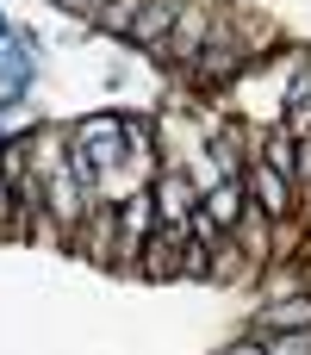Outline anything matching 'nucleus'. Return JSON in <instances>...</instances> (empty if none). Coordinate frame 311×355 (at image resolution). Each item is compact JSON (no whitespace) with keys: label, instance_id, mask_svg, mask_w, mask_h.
<instances>
[{"label":"nucleus","instance_id":"obj_1","mask_svg":"<svg viewBox=\"0 0 311 355\" xmlns=\"http://www.w3.org/2000/svg\"><path fill=\"white\" fill-rule=\"evenodd\" d=\"M118 144H125V125L118 119H87L75 131V168H106L118 156Z\"/></svg>","mask_w":311,"mask_h":355},{"label":"nucleus","instance_id":"obj_2","mask_svg":"<svg viewBox=\"0 0 311 355\" xmlns=\"http://www.w3.org/2000/svg\"><path fill=\"white\" fill-rule=\"evenodd\" d=\"M249 187H256V200H262L268 218H287V212H293V181H287V168L256 162V168H249Z\"/></svg>","mask_w":311,"mask_h":355},{"label":"nucleus","instance_id":"obj_3","mask_svg":"<svg viewBox=\"0 0 311 355\" xmlns=\"http://www.w3.org/2000/svg\"><path fill=\"white\" fill-rule=\"evenodd\" d=\"M199 212H206L212 225H224V231H231V225L243 218V181H237V175H224V181L199 200Z\"/></svg>","mask_w":311,"mask_h":355},{"label":"nucleus","instance_id":"obj_4","mask_svg":"<svg viewBox=\"0 0 311 355\" xmlns=\"http://www.w3.org/2000/svg\"><path fill=\"white\" fill-rule=\"evenodd\" d=\"M181 19V6L175 0H143V12H131V37L137 44H162V31Z\"/></svg>","mask_w":311,"mask_h":355},{"label":"nucleus","instance_id":"obj_5","mask_svg":"<svg viewBox=\"0 0 311 355\" xmlns=\"http://www.w3.org/2000/svg\"><path fill=\"white\" fill-rule=\"evenodd\" d=\"M156 212H162V225H187L193 218V193H187L181 175H162L156 181Z\"/></svg>","mask_w":311,"mask_h":355},{"label":"nucleus","instance_id":"obj_6","mask_svg":"<svg viewBox=\"0 0 311 355\" xmlns=\"http://www.w3.org/2000/svg\"><path fill=\"white\" fill-rule=\"evenodd\" d=\"M143 256H150V275H168V268H175V256H187V243H181V225H162V231L143 243Z\"/></svg>","mask_w":311,"mask_h":355},{"label":"nucleus","instance_id":"obj_7","mask_svg":"<svg viewBox=\"0 0 311 355\" xmlns=\"http://www.w3.org/2000/svg\"><path fill=\"white\" fill-rule=\"evenodd\" d=\"M199 37H206V6H181V31H175V44H168V56H199Z\"/></svg>","mask_w":311,"mask_h":355},{"label":"nucleus","instance_id":"obj_8","mask_svg":"<svg viewBox=\"0 0 311 355\" xmlns=\"http://www.w3.org/2000/svg\"><path fill=\"white\" fill-rule=\"evenodd\" d=\"M199 56H206V62H199V81H231V75H237V50H231V44H206Z\"/></svg>","mask_w":311,"mask_h":355},{"label":"nucleus","instance_id":"obj_9","mask_svg":"<svg viewBox=\"0 0 311 355\" xmlns=\"http://www.w3.org/2000/svg\"><path fill=\"white\" fill-rule=\"evenodd\" d=\"M311 324V300H287V306H268V331H305Z\"/></svg>","mask_w":311,"mask_h":355},{"label":"nucleus","instance_id":"obj_10","mask_svg":"<svg viewBox=\"0 0 311 355\" xmlns=\"http://www.w3.org/2000/svg\"><path fill=\"white\" fill-rule=\"evenodd\" d=\"M262 162H274V168H287V175H293V168H299V144H293V131H274Z\"/></svg>","mask_w":311,"mask_h":355},{"label":"nucleus","instance_id":"obj_11","mask_svg":"<svg viewBox=\"0 0 311 355\" xmlns=\"http://www.w3.org/2000/svg\"><path fill=\"white\" fill-rule=\"evenodd\" d=\"M287 355H311V337H287Z\"/></svg>","mask_w":311,"mask_h":355},{"label":"nucleus","instance_id":"obj_12","mask_svg":"<svg viewBox=\"0 0 311 355\" xmlns=\"http://www.w3.org/2000/svg\"><path fill=\"white\" fill-rule=\"evenodd\" d=\"M231 355H262V349H256V343H237V349H231Z\"/></svg>","mask_w":311,"mask_h":355}]
</instances>
